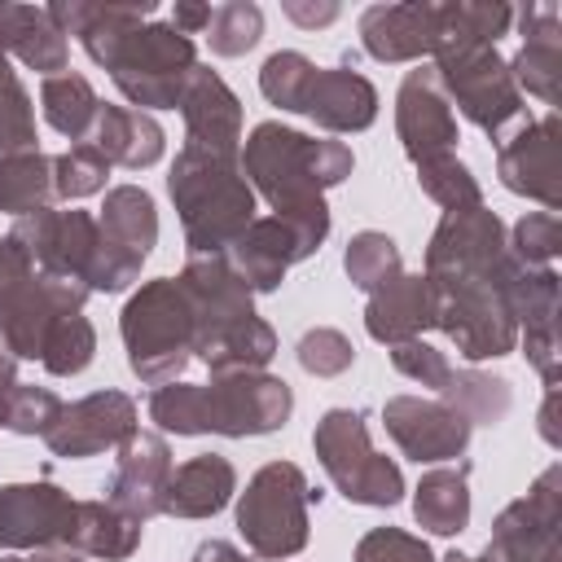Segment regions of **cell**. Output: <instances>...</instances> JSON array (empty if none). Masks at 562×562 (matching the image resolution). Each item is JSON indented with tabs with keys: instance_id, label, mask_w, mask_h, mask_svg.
Listing matches in <instances>:
<instances>
[{
	"instance_id": "44",
	"label": "cell",
	"mask_w": 562,
	"mask_h": 562,
	"mask_svg": "<svg viewBox=\"0 0 562 562\" xmlns=\"http://www.w3.org/2000/svg\"><path fill=\"white\" fill-rule=\"evenodd\" d=\"M105 176H110V162L101 158V149L92 140L70 145L66 154L53 158V193L61 202H79V198L101 193L105 189Z\"/></svg>"
},
{
	"instance_id": "31",
	"label": "cell",
	"mask_w": 562,
	"mask_h": 562,
	"mask_svg": "<svg viewBox=\"0 0 562 562\" xmlns=\"http://www.w3.org/2000/svg\"><path fill=\"white\" fill-rule=\"evenodd\" d=\"M0 53L18 57L26 70H40L44 79L61 75L70 61L66 35L48 22V13L35 4H13V0H0Z\"/></svg>"
},
{
	"instance_id": "12",
	"label": "cell",
	"mask_w": 562,
	"mask_h": 562,
	"mask_svg": "<svg viewBox=\"0 0 562 562\" xmlns=\"http://www.w3.org/2000/svg\"><path fill=\"white\" fill-rule=\"evenodd\" d=\"M435 79L479 132L492 140L522 114V92L509 75V61L501 57L496 44H452L435 53Z\"/></svg>"
},
{
	"instance_id": "42",
	"label": "cell",
	"mask_w": 562,
	"mask_h": 562,
	"mask_svg": "<svg viewBox=\"0 0 562 562\" xmlns=\"http://www.w3.org/2000/svg\"><path fill=\"white\" fill-rule=\"evenodd\" d=\"M92 356H97V329H92V321H88L83 312H75V316H66V321L48 334L40 364H44L53 378H75V373H83V369L92 364Z\"/></svg>"
},
{
	"instance_id": "9",
	"label": "cell",
	"mask_w": 562,
	"mask_h": 562,
	"mask_svg": "<svg viewBox=\"0 0 562 562\" xmlns=\"http://www.w3.org/2000/svg\"><path fill=\"white\" fill-rule=\"evenodd\" d=\"M114 88L132 101V110H176L180 92L198 66L193 40L180 35L171 22H140L127 31L101 61Z\"/></svg>"
},
{
	"instance_id": "56",
	"label": "cell",
	"mask_w": 562,
	"mask_h": 562,
	"mask_svg": "<svg viewBox=\"0 0 562 562\" xmlns=\"http://www.w3.org/2000/svg\"><path fill=\"white\" fill-rule=\"evenodd\" d=\"M443 562H496V558H492V553H487V549H483V553H479V558H470V553H457V549H452V553H448V558H443Z\"/></svg>"
},
{
	"instance_id": "10",
	"label": "cell",
	"mask_w": 562,
	"mask_h": 562,
	"mask_svg": "<svg viewBox=\"0 0 562 562\" xmlns=\"http://www.w3.org/2000/svg\"><path fill=\"white\" fill-rule=\"evenodd\" d=\"M518 263L505 277H461V281H426L435 329H443L457 351L474 360H501L518 347V325L509 316V281Z\"/></svg>"
},
{
	"instance_id": "29",
	"label": "cell",
	"mask_w": 562,
	"mask_h": 562,
	"mask_svg": "<svg viewBox=\"0 0 562 562\" xmlns=\"http://www.w3.org/2000/svg\"><path fill=\"white\" fill-rule=\"evenodd\" d=\"M233 492H237L233 461L220 457V452H198V457H189L184 465L171 470L162 514H171V518H211L233 501Z\"/></svg>"
},
{
	"instance_id": "6",
	"label": "cell",
	"mask_w": 562,
	"mask_h": 562,
	"mask_svg": "<svg viewBox=\"0 0 562 562\" xmlns=\"http://www.w3.org/2000/svg\"><path fill=\"white\" fill-rule=\"evenodd\" d=\"M119 334L127 351V369L149 382L167 386L180 382V373L193 364L198 347V316L176 277H154L145 281L119 312Z\"/></svg>"
},
{
	"instance_id": "19",
	"label": "cell",
	"mask_w": 562,
	"mask_h": 562,
	"mask_svg": "<svg viewBox=\"0 0 562 562\" xmlns=\"http://www.w3.org/2000/svg\"><path fill=\"white\" fill-rule=\"evenodd\" d=\"M558 136L562 123L558 114H544L540 123H527L518 136H509L496 149V176L509 193L536 198L558 215L562 206V162H558Z\"/></svg>"
},
{
	"instance_id": "18",
	"label": "cell",
	"mask_w": 562,
	"mask_h": 562,
	"mask_svg": "<svg viewBox=\"0 0 562 562\" xmlns=\"http://www.w3.org/2000/svg\"><path fill=\"white\" fill-rule=\"evenodd\" d=\"M382 426L400 443V452L413 457L417 465L461 457L474 430L457 408H448L443 400H422V395H391L382 404Z\"/></svg>"
},
{
	"instance_id": "11",
	"label": "cell",
	"mask_w": 562,
	"mask_h": 562,
	"mask_svg": "<svg viewBox=\"0 0 562 562\" xmlns=\"http://www.w3.org/2000/svg\"><path fill=\"white\" fill-rule=\"evenodd\" d=\"M312 448H316V461L325 465L329 483L351 505H373V509L400 505L404 474L391 457L373 452L369 426L356 408H329L312 430Z\"/></svg>"
},
{
	"instance_id": "45",
	"label": "cell",
	"mask_w": 562,
	"mask_h": 562,
	"mask_svg": "<svg viewBox=\"0 0 562 562\" xmlns=\"http://www.w3.org/2000/svg\"><path fill=\"white\" fill-rule=\"evenodd\" d=\"M505 241H509V255L522 268H549L553 255L562 250V220L553 211H531L514 224V233Z\"/></svg>"
},
{
	"instance_id": "27",
	"label": "cell",
	"mask_w": 562,
	"mask_h": 562,
	"mask_svg": "<svg viewBox=\"0 0 562 562\" xmlns=\"http://www.w3.org/2000/svg\"><path fill=\"white\" fill-rule=\"evenodd\" d=\"M48 22L61 31V35H75L83 44V53L101 66L105 53L127 35L136 31L140 22H149L154 13V0H140V4H101V0H53L44 4Z\"/></svg>"
},
{
	"instance_id": "53",
	"label": "cell",
	"mask_w": 562,
	"mask_h": 562,
	"mask_svg": "<svg viewBox=\"0 0 562 562\" xmlns=\"http://www.w3.org/2000/svg\"><path fill=\"white\" fill-rule=\"evenodd\" d=\"M193 562H246V558H241V549L233 540H202L193 549Z\"/></svg>"
},
{
	"instance_id": "37",
	"label": "cell",
	"mask_w": 562,
	"mask_h": 562,
	"mask_svg": "<svg viewBox=\"0 0 562 562\" xmlns=\"http://www.w3.org/2000/svg\"><path fill=\"white\" fill-rule=\"evenodd\" d=\"M439 400L448 408H457L470 426H496V422H505L514 391H509V378L479 373V369H452L448 382L439 386Z\"/></svg>"
},
{
	"instance_id": "51",
	"label": "cell",
	"mask_w": 562,
	"mask_h": 562,
	"mask_svg": "<svg viewBox=\"0 0 562 562\" xmlns=\"http://www.w3.org/2000/svg\"><path fill=\"white\" fill-rule=\"evenodd\" d=\"M211 9H215V4L176 0V9H171V26H176L180 35H198V31H206V26H211Z\"/></svg>"
},
{
	"instance_id": "15",
	"label": "cell",
	"mask_w": 562,
	"mask_h": 562,
	"mask_svg": "<svg viewBox=\"0 0 562 562\" xmlns=\"http://www.w3.org/2000/svg\"><path fill=\"white\" fill-rule=\"evenodd\" d=\"M487 553L496 562H562V465L553 461L527 487V496L509 501L487 536Z\"/></svg>"
},
{
	"instance_id": "14",
	"label": "cell",
	"mask_w": 562,
	"mask_h": 562,
	"mask_svg": "<svg viewBox=\"0 0 562 562\" xmlns=\"http://www.w3.org/2000/svg\"><path fill=\"white\" fill-rule=\"evenodd\" d=\"M518 259L509 255L505 224L487 206L443 211L426 246V281H461V277H505Z\"/></svg>"
},
{
	"instance_id": "41",
	"label": "cell",
	"mask_w": 562,
	"mask_h": 562,
	"mask_svg": "<svg viewBox=\"0 0 562 562\" xmlns=\"http://www.w3.org/2000/svg\"><path fill=\"white\" fill-rule=\"evenodd\" d=\"M263 40V9L250 0H224L211 9L206 44L215 57H241Z\"/></svg>"
},
{
	"instance_id": "24",
	"label": "cell",
	"mask_w": 562,
	"mask_h": 562,
	"mask_svg": "<svg viewBox=\"0 0 562 562\" xmlns=\"http://www.w3.org/2000/svg\"><path fill=\"white\" fill-rule=\"evenodd\" d=\"M176 110L184 119V145L233 154V158L241 154V101L211 66L202 61L193 66Z\"/></svg>"
},
{
	"instance_id": "5",
	"label": "cell",
	"mask_w": 562,
	"mask_h": 562,
	"mask_svg": "<svg viewBox=\"0 0 562 562\" xmlns=\"http://www.w3.org/2000/svg\"><path fill=\"white\" fill-rule=\"evenodd\" d=\"M9 237L26 250V259L44 272V277H57V281H75L83 285L88 294H119L127 290L136 277H140V259L119 250L92 211H35V215H22L13 220Z\"/></svg>"
},
{
	"instance_id": "32",
	"label": "cell",
	"mask_w": 562,
	"mask_h": 562,
	"mask_svg": "<svg viewBox=\"0 0 562 562\" xmlns=\"http://www.w3.org/2000/svg\"><path fill=\"white\" fill-rule=\"evenodd\" d=\"M413 518L435 536H461L470 527V461L426 470L413 487Z\"/></svg>"
},
{
	"instance_id": "36",
	"label": "cell",
	"mask_w": 562,
	"mask_h": 562,
	"mask_svg": "<svg viewBox=\"0 0 562 562\" xmlns=\"http://www.w3.org/2000/svg\"><path fill=\"white\" fill-rule=\"evenodd\" d=\"M53 158L31 149V154H9L0 158V211L22 220L35 211L53 206Z\"/></svg>"
},
{
	"instance_id": "34",
	"label": "cell",
	"mask_w": 562,
	"mask_h": 562,
	"mask_svg": "<svg viewBox=\"0 0 562 562\" xmlns=\"http://www.w3.org/2000/svg\"><path fill=\"white\" fill-rule=\"evenodd\" d=\"M145 522L127 518L123 509H114L110 501H79V518H75V536H70V553L83 558H105V562H123L140 549Z\"/></svg>"
},
{
	"instance_id": "16",
	"label": "cell",
	"mask_w": 562,
	"mask_h": 562,
	"mask_svg": "<svg viewBox=\"0 0 562 562\" xmlns=\"http://www.w3.org/2000/svg\"><path fill=\"white\" fill-rule=\"evenodd\" d=\"M79 501L57 483H4L0 487V553L70 549Z\"/></svg>"
},
{
	"instance_id": "52",
	"label": "cell",
	"mask_w": 562,
	"mask_h": 562,
	"mask_svg": "<svg viewBox=\"0 0 562 562\" xmlns=\"http://www.w3.org/2000/svg\"><path fill=\"white\" fill-rule=\"evenodd\" d=\"M13 391H18V356H13V351L4 347V338H0V422H4V408H9Z\"/></svg>"
},
{
	"instance_id": "50",
	"label": "cell",
	"mask_w": 562,
	"mask_h": 562,
	"mask_svg": "<svg viewBox=\"0 0 562 562\" xmlns=\"http://www.w3.org/2000/svg\"><path fill=\"white\" fill-rule=\"evenodd\" d=\"M281 13H285L290 22H299V26H329V22L338 18V4H334V0H325V4H303V0H285V4H281Z\"/></svg>"
},
{
	"instance_id": "28",
	"label": "cell",
	"mask_w": 562,
	"mask_h": 562,
	"mask_svg": "<svg viewBox=\"0 0 562 562\" xmlns=\"http://www.w3.org/2000/svg\"><path fill=\"white\" fill-rule=\"evenodd\" d=\"M364 329L373 342H408L422 338L426 329H435V307H430V285L422 272H400L395 281H386L382 290L369 294L364 307Z\"/></svg>"
},
{
	"instance_id": "25",
	"label": "cell",
	"mask_w": 562,
	"mask_h": 562,
	"mask_svg": "<svg viewBox=\"0 0 562 562\" xmlns=\"http://www.w3.org/2000/svg\"><path fill=\"white\" fill-rule=\"evenodd\" d=\"M518 31H522V48L509 61L518 92H531L544 105H558V83H562V13H558V4H527L518 13Z\"/></svg>"
},
{
	"instance_id": "26",
	"label": "cell",
	"mask_w": 562,
	"mask_h": 562,
	"mask_svg": "<svg viewBox=\"0 0 562 562\" xmlns=\"http://www.w3.org/2000/svg\"><path fill=\"white\" fill-rule=\"evenodd\" d=\"M303 114L325 132H364L378 119V88L360 70H351V61L329 70L316 66L312 88L303 97Z\"/></svg>"
},
{
	"instance_id": "4",
	"label": "cell",
	"mask_w": 562,
	"mask_h": 562,
	"mask_svg": "<svg viewBox=\"0 0 562 562\" xmlns=\"http://www.w3.org/2000/svg\"><path fill=\"white\" fill-rule=\"evenodd\" d=\"M167 193L176 202L189 259L224 255L255 220V189L241 176V162L233 154L180 145L167 171Z\"/></svg>"
},
{
	"instance_id": "46",
	"label": "cell",
	"mask_w": 562,
	"mask_h": 562,
	"mask_svg": "<svg viewBox=\"0 0 562 562\" xmlns=\"http://www.w3.org/2000/svg\"><path fill=\"white\" fill-rule=\"evenodd\" d=\"M294 356H299V364H303L312 378H338V373H347V369L356 364V347H351V338H347L342 329H334V325H316V329H307V334L299 338Z\"/></svg>"
},
{
	"instance_id": "43",
	"label": "cell",
	"mask_w": 562,
	"mask_h": 562,
	"mask_svg": "<svg viewBox=\"0 0 562 562\" xmlns=\"http://www.w3.org/2000/svg\"><path fill=\"white\" fill-rule=\"evenodd\" d=\"M312 75H316V61H307V57L294 53V48H281V53H272V57L259 66V92H263L272 105L303 114V97H307V88H312Z\"/></svg>"
},
{
	"instance_id": "7",
	"label": "cell",
	"mask_w": 562,
	"mask_h": 562,
	"mask_svg": "<svg viewBox=\"0 0 562 562\" xmlns=\"http://www.w3.org/2000/svg\"><path fill=\"white\" fill-rule=\"evenodd\" d=\"M83 303V285L44 277L9 233L0 237V338L18 360H40L48 334Z\"/></svg>"
},
{
	"instance_id": "40",
	"label": "cell",
	"mask_w": 562,
	"mask_h": 562,
	"mask_svg": "<svg viewBox=\"0 0 562 562\" xmlns=\"http://www.w3.org/2000/svg\"><path fill=\"white\" fill-rule=\"evenodd\" d=\"M31 149H35V105L9 57L0 53V158Z\"/></svg>"
},
{
	"instance_id": "23",
	"label": "cell",
	"mask_w": 562,
	"mask_h": 562,
	"mask_svg": "<svg viewBox=\"0 0 562 562\" xmlns=\"http://www.w3.org/2000/svg\"><path fill=\"white\" fill-rule=\"evenodd\" d=\"M443 13L430 0H404V4H369L360 13V44L378 61H417L435 57L439 48Z\"/></svg>"
},
{
	"instance_id": "39",
	"label": "cell",
	"mask_w": 562,
	"mask_h": 562,
	"mask_svg": "<svg viewBox=\"0 0 562 562\" xmlns=\"http://www.w3.org/2000/svg\"><path fill=\"white\" fill-rule=\"evenodd\" d=\"M342 268H347V281H351L356 290H364V294L382 290L386 281H395V277L404 272L400 246H395L386 233H378V228H364V233H356V237L347 241Z\"/></svg>"
},
{
	"instance_id": "22",
	"label": "cell",
	"mask_w": 562,
	"mask_h": 562,
	"mask_svg": "<svg viewBox=\"0 0 562 562\" xmlns=\"http://www.w3.org/2000/svg\"><path fill=\"white\" fill-rule=\"evenodd\" d=\"M395 132L400 145L413 162L430 158V154H452L457 136V114L435 79V70H408L400 92H395Z\"/></svg>"
},
{
	"instance_id": "57",
	"label": "cell",
	"mask_w": 562,
	"mask_h": 562,
	"mask_svg": "<svg viewBox=\"0 0 562 562\" xmlns=\"http://www.w3.org/2000/svg\"><path fill=\"white\" fill-rule=\"evenodd\" d=\"M0 562H31V553H22V558H0Z\"/></svg>"
},
{
	"instance_id": "20",
	"label": "cell",
	"mask_w": 562,
	"mask_h": 562,
	"mask_svg": "<svg viewBox=\"0 0 562 562\" xmlns=\"http://www.w3.org/2000/svg\"><path fill=\"white\" fill-rule=\"evenodd\" d=\"M171 448L162 435L154 430H132L119 443L114 457V474L105 483V501L114 509H123L136 522H149L154 514H162V496H167V479H171Z\"/></svg>"
},
{
	"instance_id": "30",
	"label": "cell",
	"mask_w": 562,
	"mask_h": 562,
	"mask_svg": "<svg viewBox=\"0 0 562 562\" xmlns=\"http://www.w3.org/2000/svg\"><path fill=\"white\" fill-rule=\"evenodd\" d=\"M88 140L101 149V158L110 167H127V171L154 167L167 149V136H162L158 119L145 114V110H132V105H101L97 127H92Z\"/></svg>"
},
{
	"instance_id": "8",
	"label": "cell",
	"mask_w": 562,
	"mask_h": 562,
	"mask_svg": "<svg viewBox=\"0 0 562 562\" xmlns=\"http://www.w3.org/2000/svg\"><path fill=\"white\" fill-rule=\"evenodd\" d=\"M321 492L307 487V474L294 461H268L250 474L237 496V531L255 558L285 562L307 549V505Z\"/></svg>"
},
{
	"instance_id": "35",
	"label": "cell",
	"mask_w": 562,
	"mask_h": 562,
	"mask_svg": "<svg viewBox=\"0 0 562 562\" xmlns=\"http://www.w3.org/2000/svg\"><path fill=\"white\" fill-rule=\"evenodd\" d=\"M40 105H44V119L53 132H61L66 140L83 145L97 127V114H101V97L97 88L79 75V70H61V75H48L40 83Z\"/></svg>"
},
{
	"instance_id": "21",
	"label": "cell",
	"mask_w": 562,
	"mask_h": 562,
	"mask_svg": "<svg viewBox=\"0 0 562 562\" xmlns=\"http://www.w3.org/2000/svg\"><path fill=\"white\" fill-rule=\"evenodd\" d=\"M509 316L522 329V351L544 386H558V272L522 268L509 281Z\"/></svg>"
},
{
	"instance_id": "38",
	"label": "cell",
	"mask_w": 562,
	"mask_h": 562,
	"mask_svg": "<svg viewBox=\"0 0 562 562\" xmlns=\"http://www.w3.org/2000/svg\"><path fill=\"white\" fill-rule=\"evenodd\" d=\"M417 167V184L430 202H439L443 211H470V206H483V189L474 180V171L457 158V154H430Z\"/></svg>"
},
{
	"instance_id": "13",
	"label": "cell",
	"mask_w": 562,
	"mask_h": 562,
	"mask_svg": "<svg viewBox=\"0 0 562 562\" xmlns=\"http://www.w3.org/2000/svg\"><path fill=\"white\" fill-rule=\"evenodd\" d=\"M329 237V206L285 211V215H255L246 233L224 250L233 272L250 285V294H272L294 263L321 250Z\"/></svg>"
},
{
	"instance_id": "54",
	"label": "cell",
	"mask_w": 562,
	"mask_h": 562,
	"mask_svg": "<svg viewBox=\"0 0 562 562\" xmlns=\"http://www.w3.org/2000/svg\"><path fill=\"white\" fill-rule=\"evenodd\" d=\"M553 413H558V386H549V395H544V408H540V435H544V443H549V448H558V443H562Z\"/></svg>"
},
{
	"instance_id": "33",
	"label": "cell",
	"mask_w": 562,
	"mask_h": 562,
	"mask_svg": "<svg viewBox=\"0 0 562 562\" xmlns=\"http://www.w3.org/2000/svg\"><path fill=\"white\" fill-rule=\"evenodd\" d=\"M97 224H101V233L119 250L136 255L140 263L158 246V206H154V198L140 184H114V189H105V202H101Z\"/></svg>"
},
{
	"instance_id": "3",
	"label": "cell",
	"mask_w": 562,
	"mask_h": 562,
	"mask_svg": "<svg viewBox=\"0 0 562 562\" xmlns=\"http://www.w3.org/2000/svg\"><path fill=\"white\" fill-rule=\"evenodd\" d=\"M241 176L250 189L272 206V215L307 211L325 202V189L342 184L356 167L351 149L342 140H316L285 123H259L241 140Z\"/></svg>"
},
{
	"instance_id": "1",
	"label": "cell",
	"mask_w": 562,
	"mask_h": 562,
	"mask_svg": "<svg viewBox=\"0 0 562 562\" xmlns=\"http://www.w3.org/2000/svg\"><path fill=\"white\" fill-rule=\"evenodd\" d=\"M294 391L277 373H224L211 382H167L149 395V422L167 435H272L290 422Z\"/></svg>"
},
{
	"instance_id": "2",
	"label": "cell",
	"mask_w": 562,
	"mask_h": 562,
	"mask_svg": "<svg viewBox=\"0 0 562 562\" xmlns=\"http://www.w3.org/2000/svg\"><path fill=\"white\" fill-rule=\"evenodd\" d=\"M176 281L184 285L193 316H198L193 360H202L211 378L259 373L277 356V334L255 312V294L233 272L228 255H193Z\"/></svg>"
},
{
	"instance_id": "17",
	"label": "cell",
	"mask_w": 562,
	"mask_h": 562,
	"mask_svg": "<svg viewBox=\"0 0 562 562\" xmlns=\"http://www.w3.org/2000/svg\"><path fill=\"white\" fill-rule=\"evenodd\" d=\"M132 430H136V400L127 391L105 386V391H92L75 404H61V413L44 430V443L53 457L79 461V457H97L105 448H119Z\"/></svg>"
},
{
	"instance_id": "47",
	"label": "cell",
	"mask_w": 562,
	"mask_h": 562,
	"mask_svg": "<svg viewBox=\"0 0 562 562\" xmlns=\"http://www.w3.org/2000/svg\"><path fill=\"white\" fill-rule=\"evenodd\" d=\"M351 562H435L430 544L400 527H373L356 540Z\"/></svg>"
},
{
	"instance_id": "48",
	"label": "cell",
	"mask_w": 562,
	"mask_h": 562,
	"mask_svg": "<svg viewBox=\"0 0 562 562\" xmlns=\"http://www.w3.org/2000/svg\"><path fill=\"white\" fill-rule=\"evenodd\" d=\"M57 413H61V400H57L48 386H26V382H18V391H13V400H9L0 426L13 430V435H40V439H44V430L53 426Z\"/></svg>"
},
{
	"instance_id": "55",
	"label": "cell",
	"mask_w": 562,
	"mask_h": 562,
	"mask_svg": "<svg viewBox=\"0 0 562 562\" xmlns=\"http://www.w3.org/2000/svg\"><path fill=\"white\" fill-rule=\"evenodd\" d=\"M31 562H79V553H70V549H40V553H31Z\"/></svg>"
},
{
	"instance_id": "49",
	"label": "cell",
	"mask_w": 562,
	"mask_h": 562,
	"mask_svg": "<svg viewBox=\"0 0 562 562\" xmlns=\"http://www.w3.org/2000/svg\"><path fill=\"white\" fill-rule=\"evenodd\" d=\"M391 364H395L404 378H413V382H422V386H430V391H439V386L448 382V373H452L448 356H443L439 347L422 342V338L395 342V347H391Z\"/></svg>"
}]
</instances>
